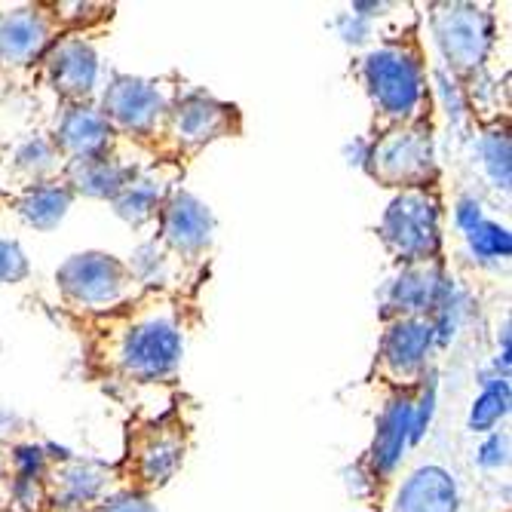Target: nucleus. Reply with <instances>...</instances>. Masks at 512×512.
I'll list each match as a JSON object with an SVG mask.
<instances>
[{
  "label": "nucleus",
  "instance_id": "obj_23",
  "mask_svg": "<svg viewBox=\"0 0 512 512\" xmlns=\"http://www.w3.org/2000/svg\"><path fill=\"white\" fill-rule=\"evenodd\" d=\"M13 169L19 175H25L31 184H37V181L62 178L65 157L59 154V148L50 135H28L25 142H19L13 151Z\"/></svg>",
  "mask_w": 512,
  "mask_h": 512
},
{
  "label": "nucleus",
  "instance_id": "obj_26",
  "mask_svg": "<svg viewBox=\"0 0 512 512\" xmlns=\"http://www.w3.org/2000/svg\"><path fill=\"white\" fill-rule=\"evenodd\" d=\"M31 264L16 240H0V286H16L28 279Z\"/></svg>",
  "mask_w": 512,
  "mask_h": 512
},
{
  "label": "nucleus",
  "instance_id": "obj_7",
  "mask_svg": "<svg viewBox=\"0 0 512 512\" xmlns=\"http://www.w3.org/2000/svg\"><path fill=\"white\" fill-rule=\"evenodd\" d=\"M175 92L178 89L169 86L166 80L114 74L108 86L102 89L99 111L105 114V120L111 123L117 135L145 138L163 129V120L169 114Z\"/></svg>",
  "mask_w": 512,
  "mask_h": 512
},
{
  "label": "nucleus",
  "instance_id": "obj_16",
  "mask_svg": "<svg viewBox=\"0 0 512 512\" xmlns=\"http://www.w3.org/2000/svg\"><path fill=\"white\" fill-rule=\"evenodd\" d=\"M184 463V433L178 424H154L132 448V473L138 479L135 491L163 488Z\"/></svg>",
  "mask_w": 512,
  "mask_h": 512
},
{
  "label": "nucleus",
  "instance_id": "obj_6",
  "mask_svg": "<svg viewBox=\"0 0 512 512\" xmlns=\"http://www.w3.org/2000/svg\"><path fill=\"white\" fill-rule=\"evenodd\" d=\"M430 31L445 65L457 77L479 74L497 40L494 13L476 4H436L430 13Z\"/></svg>",
  "mask_w": 512,
  "mask_h": 512
},
{
  "label": "nucleus",
  "instance_id": "obj_25",
  "mask_svg": "<svg viewBox=\"0 0 512 512\" xmlns=\"http://www.w3.org/2000/svg\"><path fill=\"white\" fill-rule=\"evenodd\" d=\"M463 240H467V249L473 255L476 264L482 267H500L509 261L512 255V237H509V230L491 218H482L476 227H470L467 234H460Z\"/></svg>",
  "mask_w": 512,
  "mask_h": 512
},
{
  "label": "nucleus",
  "instance_id": "obj_17",
  "mask_svg": "<svg viewBox=\"0 0 512 512\" xmlns=\"http://www.w3.org/2000/svg\"><path fill=\"white\" fill-rule=\"evenodd\" d=\"M393 512H460L457 479L439 463H424L399 485Z\"/></svg>",
  "mask_w": 512,
  "mask_h": 512
},
{
  "label": "nucleus",
  "instance_id": "obj_30",
  "mask_svg": "<svg viewBox=\"0 0 512 512\" xmlns=\"http://www.w3.org/2000/svg\"><path fill=\"white\" fill-rule=\"evenodd\" d=\"M338 31L347 43H365L371 37V22L368 19H359L356 13H344L338 19Z\"/></svg>",
  "mask_w": 512,
  "mask_h": 512
},
{
  "label": "nucleus",
  "instance_id": "obj_1",
  "mask_svg": "<svg viewBox=\"0 0 512 512\" xmlns=\"http://www.w3.org/2000/svg\"><path fill=\"white\" fill-rule=\"evenodd\" d=\"M359 83L381 120V129L427 117L430 80L424 50L411 34L387 37L359 59Z\"/></svg>",
  "mask_w": 512,
  "mask_h": 512
},
{
  "label": "nucleus",
  "instance_id": "obj_2",
  "mask_svg": "<svg viewBox=\"0 0 512 512\" xmlns=\"http://www.w3.org/2000/svg\"><path fill=\"white\" fill-rule=\"evenodd\" d=\"M184 356V329L172 310H148L117 329L111 344L114 368L135 384L172 381Z\"/></svg>",
  "mask_w": 512,
  "mask_h": 512
},
{
  "label": "nucleus",
  "instance_id": "obj_13",
  "mask_svg": "<svg viewBox=\"0 0 512 512\" xmlns=\"http://www.w3.org/2000/svg\"><path fill=\"white\" fill-rule=\"evenodd\" d=\"M411 448V393H393L378 414L375 439H371L362 467L371 485H384Z\"/></svg>",
  "mask_w": 512,
  "mask_h": 512
},
{
  "label": "nucleus",
  "instance_id": "obj_4",
  "mask_svg": "<svg viewBox=\"0 0 512 512\" xmlns=\"http://www.w3.org/2000/svg\"><path fill=\"white\" fill-rule=\"evenodd\" d=\"M378 240L399 264L442 261V197L436 184L399 191L378 221Z\"/></svg>",
  "mask_w": 512,
  "mask_h": 512
},
{
  "label": "nucleus",
  "instance_id": "obj_28",
  "mask_svg": "<svg viewBox=\"0 0 512 512\" xmlns=\"http://www.w3.org/2000/svg\"><path fill=\"white\" fill-rule=\"evenodd\" d=\"M476 463L485 473H500L509 463V436L503 430L482 436V442L476 448Z\"/></svg>",
  "mask_w": 512,
  "mask_h": 512
},
{
  "label": "nucleus",
  "instance_id": "obj_22",
  "mask_svg": "<svg viewBox=\"0 0 512 512\" xmlns=\"http://www.w3.org/2000/svg\"><path fill=\"white\" fill-rule=\"evenodd\" d=\"M509 405H512V390H509V375L494 368V375L482 378V390L470 405L467 414V430L476 436H488L497 433L500 424L509 417Z\"/></svg>",
  "mask_w": 512,
  "mask_h": 512
},
{
  "label": "nucleus",
  "instance_id": "obj_29",
  "mask_svg": "<svg viewBox=\"0 0 512 512\" xmlns=\"http://www.w3.org/2000/svg\"><path fill=\"white\" fill-rule=\"evenodd\" d=\"M482 218H488V215H485V209H482L479 197H473V194L457 197V203H454V224H457L460 234H467V230H470V227H476Z\"/></svg>",
  "mask_w": 512,
  "mask_h": 512
},
{
  "label": "nucleus",
  "instance_id": "obj_8",
  "mask_svg": "<svg viewBox=\"0 0 512 512\" xmlns=\"http://www.w3.org/2000/svg\"><path fill=\"white\" fill-rule=\"evenodd\" d=\"M436 350L439 341L430 319H387L378 344V375L393 393H411L433 371Z\"/></svg>",
  "mask_w": 512,
  "mask_h": 512
},
{
  "label": "nucleus",
  "instance_id": "obj_20",
  "mask_svg": "<svg viewBox=\"0 0 512 512\" xmlns=\"http://www.w3.org/2000/svg\"><path fill=\"white\" fill-rule=\"evenodd\" d=\"M71 203H74V194L68 184L62 178H50V181L28 184L16 200V212L28 227L46 234V230H56L68 218Z\"/></svg>",
  "mask_w": 512,
  "mask_h": 512
},
{
  "label": "nucleus",
  "instance_id": "obj_9",
  "mask_svg": "<svg viewBox=\"0 0 512 512\" xmlns=\"http://www.w3.org/2000/svg\"><path fill=\"white\" fill-rule=\"evenodd\" d=\"M237 129V108L206 89H178L163 120V132L181 151H200Z\"/></svg>",
  "mask_w": 512,
  "mask_h": 512
},
{
  "label": "nucleus",
  "instance_id": "obj_14",
  "mask_svg": "<svg viewBox=\"0 0 512 512\" xmlns=\"http://www.w3.org/2000/svg\"><path fill=\"white\" fill-rule=\"evenodd\" d=\"M56 40V22L40 7H13L0 13V68H28L43 59Z\"/></svg>",
  "mask_w": 512,
  "mask_h": 512
},
{
  "label": "nucleus",
  "instance_id": "obj_19",
  "mask_svg": "<svg viewBox=\"0 0 512 512\" xmlns=\"http://www.w3.org/2000/svg\"><path fill=\"white\" fill-rule=\"evenodd\" d=\"M132 166H126L114 151L99 154V157H83L71 160L62 169V181L71 188L74 197H89V200H114L123 184L132 178Z\"/></svg>",
  "mask_w": 512,
  "mask_h": 512
},
{
  "label": "nucleus",
  "instance_id": "obj_10",
  "mask_svg": "<svg viewBox=\"0 0 512 512\" xmlns=\"http://www.w3.org/2000/svg\"><path fill=\"white\" fill-rule=\"evenodd\" d=\"M157 243L178 258L197 261L209 252L215 240V215L212 209L184 188H172L163 200V209L157 215Z\"/></svg>",
  "mask_w": 512,
  "mask_h": 512
},
{
  "label": "nucleus",
  "instance_id": "obj_12",
  "mask_svg": "<svg viewBox=\"0 0 512 512\" xmlns=\"http://www.w3.org/2000/svg\"><path fill=\"white\" fill-rule=\"evenodd\" d=\"M46 77H50L53 89L65 102H92L102 80V59L86 37L68 34L56 37L53 46L43 56Z\"/></svg>",
  "mask_w": 512,
  "mask_h": 512
},
{
  "label": "nucleus",
  "instance_id": "obj_18",
  "mask_svg": "<svg viewBox=\"0 0 512 512\" xmlns=\"http://www.w3.org/2000/svg\"><path fill=\"white\" fill-rule=\"evenodd\" d=\"M43 482H50V494L62 509H89L92 503H99L111 485V473L99 463L89 460H65L59 467L46 470Z\"/></svg>",
  "mask_w": 512,
  "mask_h": 512
},
{
  "label": "nucleus",
  "instance_id": "obj_31",
  "mask_svg": "<svg viewBox=\"0 0 512 512\" xmlns=\"http://www.w3.org/2000/svg\"><path fill=\"white\" fill-rule=\"evenodd\" d=\"M0 92H4V80H0Z\"/></svg>",
  "mask_w": 512,
  "mask_h": 512
},
{
  "label": "nucleus",
  "instance_id": "obj_15",
  "mask_svg": "<svg viewBox=\"0 0 512 512\" xmlns=\"http://www.w3.org/2000/svg\"><path fill=\"white\" fill-rule=\"evenodd\" d=\"M50 138L56 142V148L65 157V163H71V160L99 157V154L114 151L117 132L111 129V123L105 120L99 105H92V102H68L65 111L59 114L56 129H53Z\"/></svg>",
  "mask_w": 512,
  "mask_h": 512
},
{
  "label": "nucleus",
  "instance_id": "obj_24",
  "mask_svg": "<svg viewBox=\"0 0 512 512\" xmlns=\"http://www.w3.org/2000/svg\"><path fill=\"white\" fill-rule=\"evenodd\" d=\"M476 157H479V169L485 175V181L494 191L509 194V181H512V151H509V132L506 126H488L479 142H476Z\"/></svg>",
  "mask_w": 512,
  "mask_h": 512
},
{
  "label": "nucleus",
  "instance_id": "obj_3",
  "mask_svg": "<svg viewBox=\"0 0 512 512\" xmlns=\"http://www.w3.org/2000/svg\"><path fill=\"white\" fill-rule=\"evenodd\" d=\"M362 166L384 188H396V191L433 188L439 178L433 123L421 117L414 123L381 129L368 142Z\"/></svg>",
  "mask_w": 512,
  "mask_h": 512
},
{
  "label": "nucleus",
  "instance_id": "obj_27",
  "mask_svg": "<svg viewBox=\"0 0 512 512\" xmlns=\"http://www.w3.org/2000/svg\"><path fill=\"white\" fill-rule=\"evenodd\" d=\"M83 512H157V506L151 503L148 494L135 491V488H126V491L105 494L99 503H92V506L83 509Z\"/></svg>",
  "mask_w": 512,
  "mask_h": 512
},
{
  "label": "nucleus",
  "instance_id": "obj_21",
  "mask_svg": "<svg viewBox=\"0 0 512 512\" xmlns=\"http://www.w3.org/2000/svg\"><path fill=\"white\" fill-rule=\"evenodd\" d=\"M169 184L157 172H132V178L123 184V191L111 200L117 218H123L132 227H145L157 221L163 200L169 197Z\"/></svg>",
  "mask_w": 512,
  "mask_h": 512
},
{
  "label": "nucleus",
  "instance_id": "obj_5",
  "mask_svg": "<svg viewBox=\"0 0 512 512\" xmlns=\"http://www.w3.org/2000/svg\"><path fill=\"white\" fill-rule=\"evenodd\" d=\"M56 286L65 304L77 310H89V313H105V310L123 307L138 289L126 261L108 252H96V249L65 258L56 270Z\"/></svg>",
  "mask_w": 512,
  "mask_h": 512
},
{
  "label": "nucleus",
  "instance_id": "obj_11",
  "mask_svg": "<svg viewBox=\"0 0 512 512\" xmlns=\"http://www.w3.org/2000/svg\"><path fill=\"white\" fill-rule=\"evenodd\" d=\"M451 289L442 261L402 264L384 289V319H430Z\"/></svg>",
  "mask_w": 512,
  "mask_h": 512
}]
</instances>
